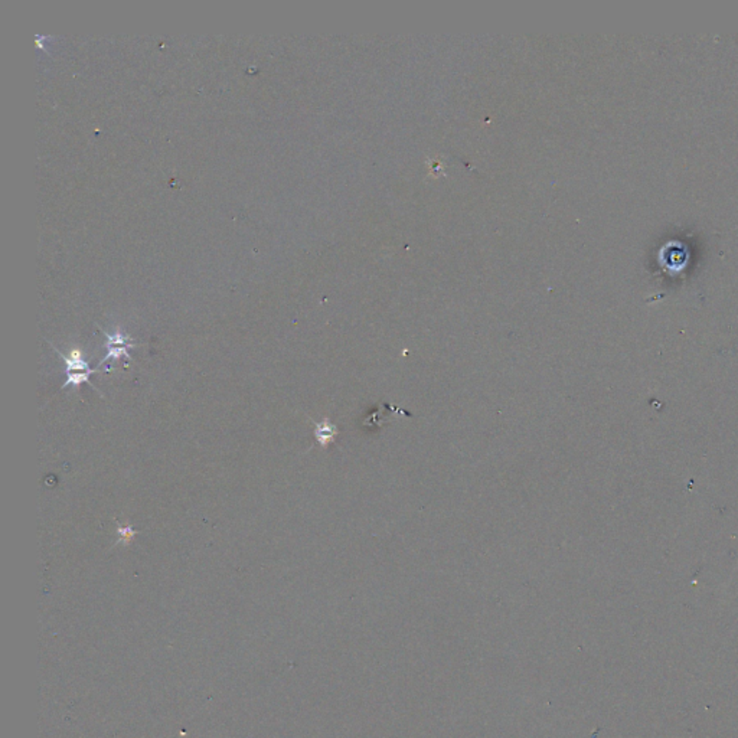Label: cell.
<instances>
[{
	"mask_svg": "<svg viewBox=\"0 0 738 738\" xmlns=\"http://www.w3.org/2000/svg\"><path fill=\"white\" fill-rule=\"evenodd\" d=\"M117 534H119V541L117 544H130L131 541H133L135 535H136V531L130 527V525H127V527H117Z\"/></svg>",
	"mask_w": 738,
	"mask_h": 738,
	"instance_id": "obj_4",
	"label": "cell"
},
{
	"mask_svg": "<svg viewBox=\"0 0 738 738\" xmlns=\"http://www.w3.org/2000/svg\"><path fill=\"white\" fill-rule=\"evenodd\" d=\"M104 332V331H103ZM104 335L107 336V355L100 360V364H98V367H101L104 362H108L110 359H116L119 360L120 358H126V359H131L128 351L136 348L137 345L136 343H131L130 340V336L122 333L119 329L116 331V333L114 335H110L107 332H104Z\"/></svg>",
	"mask_w": 738,
	"mask_h": 738,
	"instance_id": "obj_2",
	"label": "cell"
},
{
	"mask_svg": "<svg viewBox=\"0 0 738 738\" xmlns=\"http://www.w3.org/2000/svg\"><path fill=\"white\" fill-rule=\"evenodd\" d=\"M57 353L64 359L65 368H67V381H65L62 388L72 387L74 389H78L79 385L90 384L91 375L95 373L97 369L90 368L88 362L84 359L83 351L72 349L68 355H64L62 352L57 351Z\"/></svg>",
	"mask_w": 738,
	"mask_h": 738,
	"instance_id": "obj_1",
	"label": "cell"
},
{
	"mask_svg": "<svg viewBox=\"0 0 738 738\" xmlns=\"http://www.w3.org/2000/svg\"><path fill=\"white\" fill-rule=\"evenodd\" d=\"M315 436H316V440L319 441V445L322 447H326L329 443L336 437L338 434V429L336 425H333L332 423H329V420H324L322 423H316L315 424Z\"/></svg>",
	"mask_w": 738,
	"mask_h": 738,
	"instance_id": "obj_3",
	"label": "cell"
}]
</instances>
